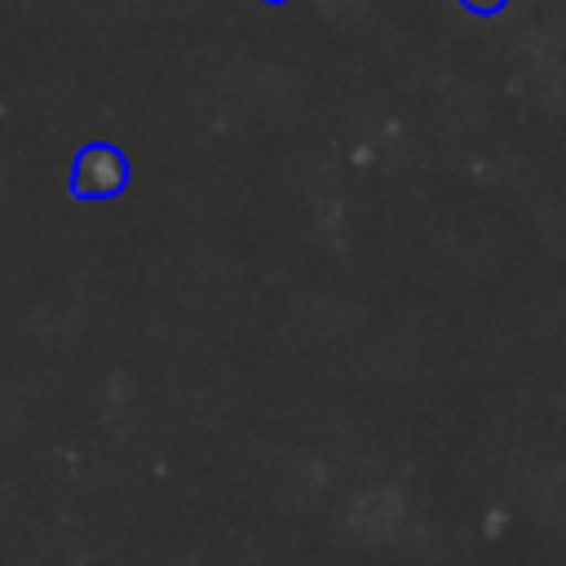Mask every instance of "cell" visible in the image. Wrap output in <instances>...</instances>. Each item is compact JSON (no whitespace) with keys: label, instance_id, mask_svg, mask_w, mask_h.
<instances>
[{"label":"cell","instance_id":"obj_1","mask_svg":"<svg viewBox=\"0 0 566 566\" xmlns=\"http://www.w3.org/2000/svg\"><path fill=\"white\" fill-rule=\"evenodd\" d=\"M124 181H128V164H124V155L115 146H88V150H80V159H75V190L80 195L106 199Z\"/></svg>","mask_w":566,"mask_h":566},{"label":"cell","instance_id":"obj_2","mask_svg":"<svg viewBox=\"0 0 566 566\" xmlns=\"http://www.w3.org/2000/svg\"><path fill=\"white\" fill-rule=\"evenodd\" d=\"M464 4H469V9H478V13H495L504 0H464Z\"/></svg>","mask_w":566,"mask_h":566},{"label":"cell","instance_id":"obj_3","mask_svg":"<svg viewBox=\"0 0 566 566\" xmlns=\"http://www.w3.org/2000/svg\"><path fill=\"white\" fill-rule=\"evenodd\" d=\"M270 4H283V0H270Z\"/></svg>","mask_w":566,"mask_h":566}]
</instances>
